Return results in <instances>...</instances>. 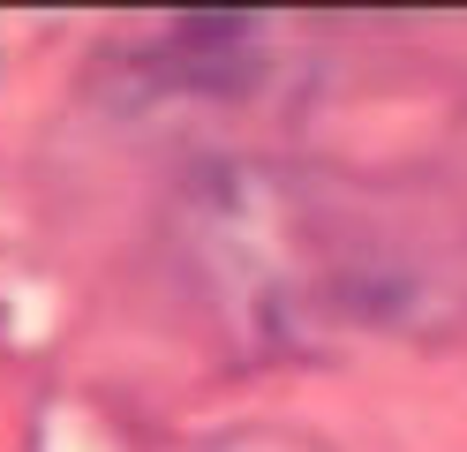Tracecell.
Returning <instances> with one entry per match:
<instances>
[]
</instances>
